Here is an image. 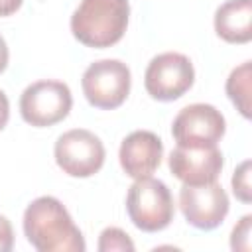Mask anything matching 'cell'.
I'll return each mask as SVG.
<instances>
[{
	"label": "cell",
	"mask_w": 252,
	"mask_h": 252,
	"mask_svg": "<svg viewBox=\"0 0 252 252\" xmlns=\"http://www.w3.org/2000/svg\"><path fill=\"white\" fill-rule=\"evenodd\" d=\"M73 106L71 89L63 81L41 79L28 85L20 96L22 118L35 128H47L67 118Z\"/></svg>",
	"instance_id": "cell-5"
},
{
	"label": "cell",
	"mask_w": 252,
	"mask_h": 252,
	"mask_svg": "<svg viewBox=\"0 0 252 252\" xmlns=\"http://www.w3.org/2000/svg\"><path fill=\"white\" fill-rule=\"evenodd\" d=\"M53 156L63 173L85 179L100 171L106 152L96 134L85 128H73L57 138Z\"/></svg>",
	"instance_id": "cell-7"
},
{
	"label": "cell",
	"mask_w": 252,
	"mask_h": 252,
	"mask_svg": "<svg viewBox=\"0 0 252 252\" xmlns=\"http://www.w3.org/2000/svg\"><path fill=\"white\" fill-rule=\"evenodd\" d=\"M215 32L226 43L252 39V0H226L215 12Z\"/></svg>",
	"instance_id": "cell-12"
},
{
	"label": "cell",
	"mask_w": 252,
	"mask_h": 252,
	"mask_svg": "<svg viewBox=\"0 0 252 252\" xmlns=\"http://www.w3.org/2000/svg\"><path fill=\"white\" fill-rule=\"evenodd\" d=\"M224 132L226 120L222 112L205 102L187 104L171 124V136L177 146H217Z\"/></svg>",
	"instance_id": "cell-8"
},
{
	"label": "cell",
	"mask_w": 252,
	"mask_h": 252,
	"mask_svg": "<svg viewBox=\"0 0 252 252\" xmlns=\"http://www.w3.org/2000/svg\"><path fill=\"white\" fill-rule=\"evenodd\" d=\"M24 0H0V16H12L16 10H20Z\"/></svg>",
	"instance_id": "cell-19"
},
{
	"label": "cell",
	"mask_w": 252,
	"mask_h": 252,
	"mask_svg": "<svg viewBox=\"0 0 252 252\" xmlns=\"http://www.w3.org/2000/svg\"><path fill=\"white\" fill-rule=\"evenodd\" d=\"M232 193L238 201L250 203L252 201V189H250V159H244L232 173Z\"/></svg>",
	"instance_id": "cell-15"
},
{
	"label": "cell",
	"mask_w": 252,
	"mask_h": 252,
	"mask_svg": "<svg viewBox=\"0 0 252 252\" xmlns=\"http://www.w3.org/2000/svg\"><path fill=\"white\" fill-rule=\"evenodd\" d=\"M24 234L37 252H85L83 232L65 205L51 195L33 199L24 211Z\"/></svg>",
	"instance_id": "cell-1"
},
{
	"label": "cell",
	"mask_w": 252,
	"mask_h": 252,
	"mask_svg": "<svg viewBox=\"0 0 252 252\" xmlns=\"http://www.w3.org/2000/svg\"><path fill=\"white\" fill-rule=\"evenodd\" d=\"M10 118V102L4 91H0V130H4V126L8 124Z\"/></svg>",
	"instance_id": "cell-18"
},
{
	"label": "cell",
	"mask_w": 252,
	"mask_h": 252,
	"mask_svg": "<svg viewBox=\"0 0 252 252\" xmlns=\"http://www.w3.org/2000/svg\"><path fill=\"white\" fill-rule=\"evenodd\" d=\"M8 59H10V51H8V45H6V39L0 35V73L8 67Z\"/></svg>",
	"instance_id": "cell-20"
},
{
	"label": "cell",
	"mask_w": 252,
	"mask_h": 252,
	"mask_svg": "<svg viewBox=\"0 0 252 252\" xmlns=\"http://www.w3.org/2000/svg\"><path fill=\"white\" fill-rule=\"evenodd\" d=\"M167 163L183 185H205L219 179L224 158L217 146H175Z\"/></svg>",
	"instance_id": "cell-10"
},
{
	"label": "cell",
	"mask_w": 252,
	"mask_h": 252,
	"mask_svg": "<svg viewBox=\"0 0 252 252\" xmlns=\"http://www.w3.org/2000/svg\"><path fill=\"white\" fill-rule=\"evenodd\" d=\"M130 85V69L120 59H98L85 69L81 79L85 98L100 110L118 108L128 98Z\"/></svg>",
	"instance_id": "cell-4"
},
{
	"label": "cell",
	"mask_w": 252,
	"mask_h": 252,
	"mask_svg": "<svg viewBox=\"0 0 252 252\" xmlns=\"http://www.w3.org/2000/svg\"><path fill=\"white\" fill-rule=\"evenodd\" d=\"M224 89L236 110L244 118H250V61H244L230 71Z\"/></svg>",
	"instance_id": "cell-13"
},
{
	"label": "cell",
	"mask_w": 252,
	"mask_h": 252,
	"mask_svg": "<svg viewBox=\"0 0 252 252\" xmlns=\"http://www.w3.org/2000/svg\"><path fill=\"white\" fill-rule=\"evenodd\" d=\"M126 213L132 224L144 232L167 228L175 217V203L169 187L152 175L134 179L126 193Z\"/></svg>",
	"instance_id": "cell-3"
},
{
	"label": "cell",
	"mask_w": 252,
	"mask_h": 252,
	"mask_svg": "<svg viewBox=\"0 0 252 252\" xmlns=\"http://www.w3.org/2000/svg\"><path fill=\"white\" fill-rule=\"evenodd\" d=\"M250 228H252V215H244L238 224H234L230 234V248L232 250H250Z\"/></svg>",
	"instance_id": "cell-16"
},
{
	"label": "cell",
	"mask_w": 252,
	"mask_h": 252,
	"mask_svg": "<svg viewBox=\"0 0 252 252\" xmlns=\"http://www.w3.org/2000/svg\"><path fill=\"white\" fill-rule=\"evenodd\" d=\"M128 18V0H81L71 16V32L83 45L104 49L122 39Z\"/></svg>",
	"instance_id": "cell-2"
},
{
	"label": "cell",
	"mask_w": 252,
	"mask_h": 252,
	"mask_svg": "<svg viewBox=\"0 0 252 252\" xmlns=\"http://www.w3.org/2000/svg\"><path fill=\"white\" fill-rule=\"evenodd\" d=\"M195 83V69L187 55L165 51L156 55L144 73L148 94L161 102H171L183 96Z\"/></svg>",
	"instance_id": "cell-6"
},
{
	"label": "cell",
	"mask_w": 252,
	"mask_h": 252,
	"mask_svg": "<svg viewBox=\"0 0 252 252\" xmlns=\"http://www.w3.org/2000/svg\"><path fill=\"white\" fill-rule=\"evenodd\" d=\"M14 248V228L12 222L0 215V252H10Z\"/></svg>",
	"instance_id": "cell-17"
},
{
	"label": "cell",
	"mask_w": 252,
	"mask_h": 252,
	"mask_svg": "<svg viewBox=\"0 0 252 252\" xmlns=\"http://www.w3.org/2000/svg\"><path fill=\"white\" fill-rule=\"evenodd\" d=\"M179 209L185 220L199 230H213L228 215V195L220 183L183 185L179 191Z\"/></svg>",
	"instance_id": "cell-9"
},
{
	"label": "cell",
	"mask_w": 252,
	"mask_h": 252,
	"mask_svg": "<svg viewBox=\"0 0 252 252\" xmlns=\"http://www.w3.org/2000/svg\"><path fill=\"white\" fill-rule=\"evenodd\" d=\"M120 165L132 179L152 175L163 158V142L150 130H134L120 144Z\"/></svg>",
	"instance_id": "cell-11"
},
{
	"label": "cell",
	"mask_w": 252,
	"mask_h": 252,
	"mask_svg": "<svg viewBox=\"0 0 252 252\" xmlns=\"http://www.w3.org/2000/svg\"><path fill=\"white\" fill-rule=\"evenodd\" d=\"M98 252H134L132 238L118 226H108L98 236Z\"/></svg>",
	"instance_id": "cell-14"
}]
</instances>
